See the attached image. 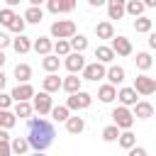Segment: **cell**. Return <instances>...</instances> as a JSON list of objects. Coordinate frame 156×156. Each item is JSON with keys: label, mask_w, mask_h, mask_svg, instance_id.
<instances>
[{"label": "cell", "mask_w": 156, "mask_h": 156, "mask_svg": "<svg viewBox=\"0 0 156 156\" xmlns=\"http://www.w3.org/2000/svg\"><path fill=\"white\" fill-rule=\"evenodd\" d=\"M12 46H15V51H17V54H27V51L32 49V39H29V37H24V34H17V37L12 39Z\"/></svg>", "instance_id": "cell-25"}, {"label": "cell", "mask_w": 156, "mask_h": 156, "mask_svg": "<svg viewBox=\"0 0 156 156\" xmlns=\"http://www.w3.org/2000/svg\"><path fill=\"white\" fill-rule=\"evenodd\" d=\"M29 132H27V144H29V149H34V151H46L51 144H54V136H56V132H54V124L49 122V119H44V117H29Z\"/></svg>", "instance_id": "cell-1"}, {"label": "cell", "mask_w": 156, "mask_h": 156, "mask_svg": "<svg viewBox=\"0 0 156 156\" xmlns=\"http://www.w3.org/2000/svg\"><path fill=\"white\" fill-rule=\"evenodd\" d=\"M32 156H46V154H44V151H34Z\"/></svg>", "instance_id": "cell-49"}, {"label": "cell", "mask_w": 156, "mask_h": 156, "mask_svg": "<svg viewBox=\"0 0 156 156\" xmlns=\"http://www.w3.org/2000/svg\"><path fill=\"white\" fill-rule=\"evenodd\" d=\"M85 129V119L83 117H68L66 119V132L68 134H80Z\"/></svg>", "instance_id": "cell-28"}, {"label": "cell", "mask_w": 156, "mask_h": 156, "mask_svg": "<svg viewBox=\"0 0 156 156\" xmlns=\"http://www.w3.org/2000/svg\"><path fill=\"white\" fill-rule=\"evenodd\" d=\"M88 2H90V7H100L105 0H88Z\"/></svg>", "instance_id": "cell-46"}, {"label": "cell", "mask_w": 156, "mask_h": 156, "mask_svg": "<svg viewBox=\"0 0 156 156\" xmlns=\"http://www.w3.org/2000/svg\"><path fill=\"white\" fill-rule=\"evenodd\" d=\"M107 15H110V20H122L124 17V0H110Z\"/></svg>", "instance_id": "cell-20"}, {"label": "cell", "mask_w": 156, "mask_h": 156, "mask_svg": "<svg viewBox=\"0 0 156 156\" xmlns=\"http://www.w3.org/2000/svg\"><path fill=\"white\" fill-rule=\"evenodd\" d=\"M112 124L119 129V132H129L132 129V124H134V117H132V110H127V107H115L112 110Z\"/></svg>", "instance_id": "cell-3"}, {"label": "cell", "mask_w": 156, "mask_h": 156, "mask_svg": "<svg viewBox=\"0 0 156 156\" xmlns=\"http://www.w3.org/2000/svg\"><path fill=\"white\" fill-rule=\"evenodd\" d=\"M95 34H98V39H112V37H115L112 22H98V24H95Z\"/></svg>", "instance_id": "cell-24"}, {"label": "cell", "mask_w": 156, "mask_h": 156, "mask_svg": "<svg viewBox=\"0 0 156 156\" xmlns=\"http://www.w3.org/2000/svg\"><path fill=\"white\" fill-rule=\"evenodd\" d=\"M80 83H83V80H80L78 76H68V78H63V80H61V88H63L68 95H73V93H78V90H80Z\"/></svg>", "instance_id": "cell-26"}, {"label": "cell", "mask_w": 156, "mask_h": 156, "mask_svg": "<svg viewBox=\"0 0 156 156\" xmlns=\"http://www.w3.org/2000/svg\"><path fill=\"white\" fill-rule=\"evenodd\" d=\"M7 29H10V32H15V34H24V20H22L20 15H15V20L7 24Z\"/></svg>", "instance_id": "cell-37"}, {"label": "cell", "mask_w": 156, "mask_h": 156, "mask_svg": "<svg viewBox=\"0 0 156 156\" xmlns=\"http://www.w3.org/2000/svg\"><path fill=\"white\" fill-rule=\"evenodd\" d=\"M151 27H154V22H151L149 17H136V20H134V29H136L139 34H149Z\"/></svg>", "instance_id": "cell-34"}, {"label": "cell", "mask_w": 156, "mask_h": 156, "mask_svg": "<svg viewBox=\"0 0 156 156\" xmlns=\"http://www.w3.org/2000/svg\"><path fill=\"white\" fill-rule=\"evenodd\" d=\"M5 83H7V76L0 71V93H2V88H5Z\"/></svg>", "instance_id": "cell-45"}, {"label": "cell", "mask_w": 156, "mask_h": 156, "mask_svg": "<svg viewBox=\"0 0 156 156\" xmlns=\"http://www.w3.org/2000/svg\"><path fill=\"white\" fill-rule=\"evenodd\" d=\"M117 144H119L122 149H127V151H129V149H134V146H136V136L132 134V129H129V132H119Z\"/></svg>", "instance_id": "cell-29"}, {"label": "cell", "mask_w": 156, "mask_h": 156, "mask_svg": "<svg viewBox=\"0 0 156 156\" xmlns=\"http://www.w3.org/2000/svg\"><path fill=\"white\" fill-rule=\"evenodd\" d=\"M149 46L156 49V34H154V32H149Z\"/></svg>", "instance_id": "cell-44"}, {"label": "cell", "mask_w": 156, "mask_h": 156, "mask_svg": "<svg viewBox=\"0 0 156 156\" xmlns=\"http://www.w3.org/2000/svg\"><path fill=\"white\" fill-rule=\"evenodd\" d=\"M32 102H15V110H12V115L15 117H22V119H27V117H32Z\"/></svg>", "instance_id": "cell-33"}, {"label": "cell", "mask_w": 156, "mask_h": 156, "mask_svg": "<svg viewBox=\"0 0 156 156\" xmlns=\"http://www.w3.org/2000/svg\"><path fill=\"white\" fill-rule=\"evenodd\" d=\"M132 117H139V119H149V117H154V105L146 102V100H139V102L134 105Z\"/></svg>", "instance_id": "cell-15"}, {"label": "cell", "mask_w": 156, "mask_h": 156, "mask_svg": "<svg viewBox=\"0 0 156 156\" xmlns=\"http://www.w3.org/2000/svg\"><path fill=\"white\" fill-rule=\"evenodd\" d=\"M129 156H146V149L144 146H134V149H129Z\"/></svg>", "instance_id": "cell-42"}, {"label": "cell", "mask_w": 156, "mask_h": 156, "mask_svg": "<svg viewBox=\"0 0 156 156\" xmlns=\"http://www.w3.org/2000/svg\"><path fill=\"white\" fill-rule=\"evenodd\" d=\"M22 20H24V24H27V22H29V24H39V22L44 20V10H41V7H32V5H29V7L24 10Z\"/></svg>", "instance_id": "cell-17"}, {"label": "cell", "mask_w": 156, "mask_h": 156, "mask_svg": "<svg viewBox=\"0 0 156 156\" xmlns=\"http://www.w3.org/2000/svg\"><path fill=\"white\" fill-rule=\"evenodd\" d=\"M117 136H119V129H117L115 124H110V127L102 129V139H105V141H117Z\"/></svg>", "instance_id": "cell-38"}, {"label": "cell", "mask_w": 156, "mask_h": 156, "mask_svg": "<svg viewBox=\"0 0 156 156\" xmlns=\"http://www.w3.org/2000/svg\"><path fill=\"white\" fill-rule=\"evenodd\" d=\"M68 46H71L73 54H83V51L88 49V37H85V34H73V37L68 39Z\"/></svg>", "instance_id": "cell-18"}, {"label": "cell", "mask_w": 156, "mask_h": 156, "mask_svg": "<svg viewBox=\"0 0 156 156\" xmlns=\"http://www.w3.org/2000/svg\"><path fill=\"white\" fill-rule=\"evenodd\" d=\"M56 90H61V78L56 76V73H49L46 78H41V93H56Z\"/></svg>", "instance_id": "cell-13"}, {"label": "cell", "mask_w": 156, "mask_h": 156, "mask_svg": "<svg viewBox=\"0 0 156 156\" xmlns=\"http://www.w3.org/2000/svg\"><path fill=\"white\" fill-rule=\"evenodd\" d=\"M63 66L71 71V76H76V73H80L83 68H85V58H83V54H68L66 56V61H63Z\"/></svg>", "instance_id": "cell-10"}, {"label": "cell", "mask_w": 156, "mask_h": 156, "mask_svg": "<svg viewBox=\"0 0 156 156\" xmlns=\"http://www.w3.org/2000/svg\"><path fill=\"white\" fill-rule=\"evenodd\" d=\"M112 58H115V54H112V49L110 46H98L95 49V61L98 63H102V66H107V63H112Z\"/></svg>", "instance_id": "cell-23"}, {"label": "cell", "mask_w": 156, "mask_h": 156, "mask_svg": "<svg viewBox=\"0 0 156 156\" xmlns=\"http://www.w3.org/2000/svg\"><path fill=\"white\" fill-rule=\"evenodd\" d=\"M54 56H68L71 54V46H68V41H63V39H58V41H54Z\"/></svg>", "instance_id": "cell-36"}, {"label": "cell", "mask_w": 156, "mask_h": 156, "mask_svg": "<svg viewBox=\"0 0 156 156\" xmlns=\"http://www.w3.org/2000/svg\"><path fill=\"white\" fill-rule=\"evenodd\" d=\"M51 117H54V122H66L71 115H68V107L66 105H56V107H51V112H49Z\"/></svg>", "instance_id": "cell-35"}, {"label": "cell", "mask_w": 156, "mask_h": 156, "mask_svg": "<svg viewBox=\"0 0 156 156\" xmlns=\"http://www.w3.org/2000/svg\"><path fill=\"white\" fill-rule=\"evenodd\" d=\"M105 66L102 63H98V61H93V63H85V68L80 71L83 73V78L80 80H100V78H105Z\"/></svg>", "instance_id": "cell-7"}, {"label": "cell", "mask_w": 156, "mask_h": 156, "mask_svg": "<svg viewBox=\"0 0 156 156\" xmlns=\"http://www.w3.org/2000/svg\"><path fill=\"white\" fill-rule=\"evenodd\" d=\"M5 61H7V56H5V51H0V71H2V66H5Z\"/></svg>", "instance_id": "cell-47"}, {"label": "cell", "mask_w": 156, "mask_h": 156, "mask_svg": "<svg viewBox=\"0 0 156 156\" xmlns=\"http://www.w3.org/2000/svg\"><path fill=\"white\" fill-rule=\"evenodd\" d=\"M10 105H12V98L7 93H0V110H7Z\"/></svg>", "instance_id": "cell-40"}, {"label": "cell", "mask_w": 156, "mask_h": 156, "mask_svg": "<svg viewBox=\"0 0 156 156\" xmlns=\"http://www.w3.org/2000/svg\"><path fill=\"white\" fill-rule=\"evenodd\" d=\"M134 61H136V68H139V71H149V68L154 66V61H151V54H149V51H139Z\"/></svg>", "instance_id": "cell-32"}, {"label": "cell", "mask_w": 156, "mask_h": 156, "mask_svg": "<svg viewBox=\"0 0 156 156\" xmlns=\"http://www.w3.org/2000/svg\"><path fill=\"white\" fill-rule=\"evenodd\" d=\"M117 100H119V105H122V107H127V110H129V107H134V105L139 102V100H136V93H134L132 88H122V90L117 93Z\"/></svg>", "instance_id": "cell-14"}, {"label": "cell", "mask_w": 156, "mask_h": 156, "mask_svg": "<svg viewBox=\"0 0 156 156\" xmlns=\"http://www.w3.org/2000/svg\"><path fill=\"white\" fill-rule=\"evenodd\" d=\"M110 49H112V54H117V56H129V54H132V41H129L127 37L117 34V37H112Z\"/></svg>", "instance_id": "cell-8"}, {"label": "cell", "mask_w": 156, "mask_h": 156, "mask_svg": "<svg viewBox=\"0 0 156 156\" xmlns=\"http://www.w3.org/2000/svg\"><path fill=\"white\" fill-rule=\"evenodd\" d=\"M10 98H12V102H29V100L34 98V88H32L29 83L15 85V90L10 93Z\"/></svg>", "instance_id": "cell-9"}, {"label": "cell", "mask_w": 156, "mask_h": 156, "mask_svg": "<svg viewBox=\"0 0 156 156\" xmlns=\"http://www.w3.org/2000/svg\"><path fill=\"white\" fill-rule=\"evenodd\" d=\"M12 20H15V10H10V7H2V10H0V24H2V27H7Z\"/></svg>", "instance_id": "cell-39"}, {"label": "cell", "mask_w": 156, "mask_h": 156, "mask_svg": "<svg viewBox=\"0 0 156 156\" xmlns=\"http://www.w3.org/2000/svg\"><path fill=\"white\" fill-rule=\"evenodd\" d=\"M73 34H76V22H73V20H56V22L51 24V37H54L56 41H58V39L68 41Z\"/></svg>", "instance_id": "cell-2"}, {"label": "cell", "mask_w": 156, "mask_h": 156, "mask_svg": "<svg viewBox=\"0 0 156 156\" xmlns=\"http://www.w3.org/2000/svg\"><path fill=\"white\" fill-rule=\"evenodd\" d=\"M146 7H156V0H146V2H144V10H146Z\"/></svg>", "instance_id": "cell-48"}, {"label": "cell", "mask_w": 156, "mask_h": 156, "mask_svg": "<svg viewBox=\"0 0 156 156\" xmlns=\"http://www.w3.org/2000/svg\"><path fill=\"white\" fill-rule=\"evenodd\" d=\"M0 156H12V151H10V144L0 141Z\"/></svg>", "instance_id": "cell-43"}, {"label": "cell", "mask_w": 156, "mask_h": 156, "mask_svg": "<svg viewBox=\"0 0 156 156\" xmlns=\"http://www.w3.org/2000/svg\"><path fill=\"white\" fill-rule=\"evenodd\" d=\"M12 44V39H10V34L7 32H0V51L5 49V46H10Z\"/></svg>", "instance_id": "cell-41"}, {"label": "cell", "mask_w": 156, "mask_h": 156, "mask_svg": "<svg viewBox=\"0 0 156 156\" xmlns=\"http://www.w3.org/2000/svg\"><path fill=\"white\" fill-rule=\"evenodd\" d=\"M124 76H127V73H124V68H122V66H110V68L105 71V78H107V83H110L112 88H115V85H119V83L124 80Z\"/></svg>", "instance_id": "cell-12"}, {"label": "cell", "mask_w": 156, "mask_h": 156, "mask_svg": "<svg viewBox=\"0 0 156 156\" xmlns=\"http://www.w3.org/2000/svg\"><path fill=\"white\" fill-rule=\"evenodd\" d=\"M15 78H17V85L29 83V78H32V66H29V63H17V66H15Z\"/></svg>", "instance_id": "cell-21"}, {"label": "cell", "mask_w": 156, "mask_h": 156, "mask_svg": "<svg viewBox=\"0 0 156 156\" xmlns=\"http://www.w3.org/2000/svg\"><path fill=\"white\" fill-rule=\"evenodd\" d=\"M58 66H61V61H58V56H54V54H49V56L41 58V68H44L46 73H56Z\"/></svg>", "instance_id": "cell-30"}, {"label": "cell", "mask_w": 156, "mask_h": 156, "mask_svg": "<svg viewBox=\"0 0 156 156\" xmlns=\"http://www.w3.org/2000/svg\"><path fill=\"white\" fill-rule=\"evenodd\" d=\"M124 15H132L134 20L136 17H144V2L141 0H127L124 2Z\"/></svg>", "instance_id": "cell-19"}, {"label": "cell", "mask_w": 156, "mask_h": 156, "mask_svg": "<svg viewBox=\"0 0 156 156\" xmlns=\"http://www.w3.org/2000/svg\"><path fill=\"white\" fill-rule=\"evenodd\" d=\"M15 124H17V117H15L10 110H0V129L7 132V129H12Z\"/></svg>", "instance_id": "cell-31"}, {"label": "cell", "mask_w": 156, "mask_h": 156, "mask_svg": "<svg viewBox=\"0 0 156 156\" xmlns=\"http://www.w3.org/2000/svg\"><path fill=\"white\" fill-rule=\"evenodd\" d=\"M34 102H32V110H37L39 112V117H44V115H49L51 112V107H54V102H51V95L49 93H34V98H32Z\"/></svg>", "instance_id": "cell-6"}, {"label": "cell", "mask_w": 156, "mask_h": 156, "mask_svg": "<svg viewBox=\"0 0 156 156\" xmlns=\"http://www.w3.org/2000/svg\"><path fill=\"white\" fill-rule=\"evenodd\" d=\"M98 98H100V102H105V105H107V102H112V100L117 98V90H115L110 83H105V85H100V88H98Z\"/></svg>", "instance_id": "cell-27"}, {"label": "cell", "mask_w": 156, "mask_h": 156, "mask_svg": "<svg viewBox=\"0 0 156 156\" xmlns=\"http://www.w3.org/2000/svg\"><path fill=\"white\" fill-rule=\"evenodd\" d=\"M46 7H49V12L61 15V12H71V10L76 7V2H73V0H49Z\"/></svg>", "instance_id": "cell-11"}, {"label": "cell", "mask_w": 156, "mask_h": 156, "mask_svg": "<svg viewBox=\"0 0 156 156\" xmlns=\"http://www.w3.org/2000/svg\"><path fill=\"white\" fill-rule=\"evenodd\" d=\"M51 46H54V41H51L49 37H37V39L32 41V49H34L37 54H41V56H49V54H51Z\"/></svg>", "instance_id": "cell-16"}, {"label": "cell", "mask_w": 156, "mask_h": 156, "mask_svg": "<svg viewBox=\"0 0 156 156\" xmlns=\"http://www.w3.org/2000/svg\"><path fill=\"white\" fill-rule=\"evenodd\" d=\"M90 102H93V98H90L85 90H78V93L68 95L66 107H68V112H71V110H88V107H90Z\"/></svg>", "instance_id": "cell-5"}, {"label": "cell", "mask_w": 156, "mask_h": 156, "mask_svg": "<svg viewBox=\"0 0 156 156\" xmlns=\"http://www.w3.org/2000/svg\"><path fill=\"white\" fill-rule=\"evenodd\" d=\"M10 151H12L15 156H24V154L29 151L27 139H24V136H15V139H10Z\"/></svg>", "instance_id": "cell-22"}, {"label": "cell", "mask_w": 156, "mask_h": 156, "mask_svg": "<svg viewBox=\"0 0 156 156\" xmlns=\"http://www.w3.org/2000/svg\"><path fill=\"white\" fill-rule=\"evenodd\" d=\"M132 90H134L136 95H154V93H156V78H151V76L141 73V76H136V78H134Z\"/></svg>", "instance_id": "cell-4"}]
</instances>
